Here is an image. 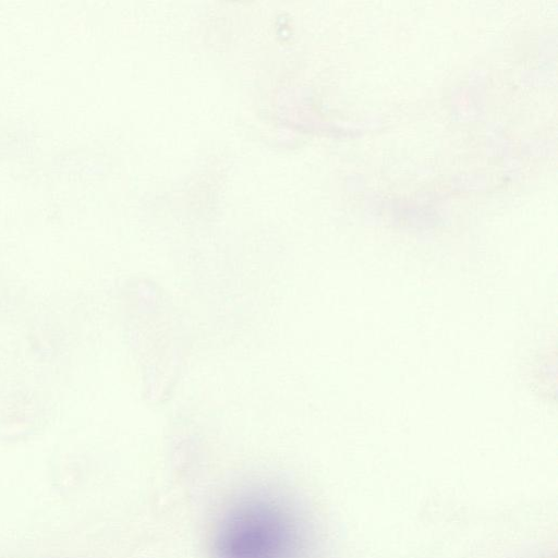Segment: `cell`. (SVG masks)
<instances>
[{
  "label": "cell",
  "instance_id": "1",
  "mask_svg": "<svg viewBox=\"0 0 558 558\" xmlns=\"http://www.w3.org/2000/svg\"><path fill=\"white\" fill-rule=\"evenodd\" d=\"M299 547L294 518L282 505L264 497L232 507L214 543L216 558H294Z\"/></svg>",
  "mask_w": 558,
  "mask_h": 558
}]
</instances>
